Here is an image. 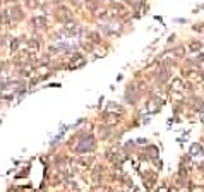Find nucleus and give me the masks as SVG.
Segmentation results:
<instances>
[{
    "label": "nucleus",
    "instance_id": "nucleus-1",
    "mask_svg": "<svg viewBox=\"0 0 204 192\" xmlns=\"http://www.w3.org/2000/svg\"><path fill=\"white\" fill-rule=\"evenodd\" d=\"M199 48H201V43H197V45L192 43V45H190V50H192V52H196V50H199Z\"/></svg>",
    "mask_w": 204,
    "mask_h": 192
},
{
    "label": "nucleus",
    "instance_id": "nucleus-2",
    "mask_svg": "<svg viewBox=\"0 0 204 192\" xmlns=\"http://www.w3.org/2000/svg\"><path fill=\"white\" fill-rule=\"evenodd\" d=\"M203 124H204V115H203Z\"/></svg>",
    "mask_w": 204,
    "mask_h": 192
}]
</instances>
